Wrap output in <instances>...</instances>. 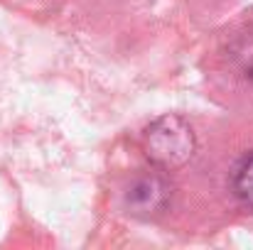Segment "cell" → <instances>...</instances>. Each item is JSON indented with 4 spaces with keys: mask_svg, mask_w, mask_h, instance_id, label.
I'll use <instances>...</instances> for the list:
<instances>
[{
    "mask_svg": "<svg viewBox=\"0 0 253 250\" xmlns=\"http://www.w3.org/2000/svg\"><path fill=\"white\" fill-rule=\"evenodd\" d=\"M143 150L148 160L163 172L184 167L197 152V138L192 125L179 115L158 118L143 135Z\"/></svg>",
    "mask_w": 253,
    "mask_h": 250,
    "instance_id": "obj_1",
    "label": "cell"
},
{
    "mask_svg": "<svg viewBox=\"0 0 253 250\" xmlns=\"http://www.w3.org/2000/svg\"><path fill=\"white\" fill-rule=\"evenodd\" d=\"M169 201H172V184L163 174V169L135 174L123 191V204L128 214L145 221L163 216L168 211Z\"/></svg>",
    "mask_w": 253,
    "mask_h": 250,
    "instance_id": "obj_2",
    "label": "cell"
},
{
    "mask_svg": "<svg viewBox=\"0 0 253 250\" xmlns=\"http://www.w3.org/2000/svg\"><path fill=\"white\" fill-rule=\"evenodd\" d=\"M231 186H234V194L249 209H253V150L249 155H244L241 162L236 165L234 177H231Z\"/></svg>",
    "mask_w": 253,
    "mask_h": 250,
    "instance_id": "obj_3",
    "label": "cell"
},
{
    "mask_svg": "<svg viewBox=\"0 0 253 250\" xmlns=\"http://www.w3.org/2000/svg\"><path fill=\"white\" fill-rule=\"evenodd\" d=\"M231 59L236 62L241 76H246V79H251L253 81V35L251 37H244V39L234 47Z\"/></svg>",
    "mask_w": 253,
    "mask_h": 250,
    "instance_id": "obj_4",
    "label": "cell"
}]
</instances>
